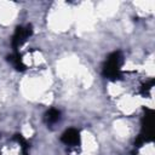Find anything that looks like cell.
Wrapping results in <instances>:
<instances>
[{"mask_svg":"<svg viewBox=\"0 0 155 155\" xmlns=\"http://www.w3.org/2000/svg\"><path fill=\"white\" fill-rule=\"evenodd\" d=\"M121 64H122V56H121V53L119 51L117 52H113L107 58V62L104 64L103 74L107 78H109V79H117Z\"/></svg>","mask_w":155,"mask_h":155,"instance_id":"obj_1","label":"cell"},{"mask_svg":"<svg viewBox=\"0 0 155 155\" xmlns=\"http://www.w3.org/2000/svg\"><path fill=\"white\" fill-rule=\"evenodd\" d=\"M31 34V29L30 27H27V28H23V27H18L15 35H13V39H12V44L15 47H18L21 46L25 40Z\"/></svg>","mask_w":155,"mask_h":155,"instance_id":"obj_2","label":"cell"},{"mask_svg":"<svg viewBox=\"0 0 155 155\" xmlns=\"http://www.w3.org/2000/svg\"><path fill=\"white\" fill-rule=\"evenodd\" d=\"M61 139L67 145H78L80 143V133L75 128H69L62 134Z\"/></svg>","mask_w":155,"mask_h":155,"instance_id":"obj_3","label":"cell"},{"mask_svg":"<svg viewBox=\"0 0 155 155\" xmlns=\"http://www.w3.org/2000/svg\"><path fill=\"white\" fill-rule=\"evenodd\" d=\"M61 119V111L58 109H54V108H51L46 114H45V120L48 125H53L56 124L57 121H59Z\"/></svg>","mask_w":155,"mask_h":155,"instance_id":"obj_4","label":"cell"}]
</instances>
